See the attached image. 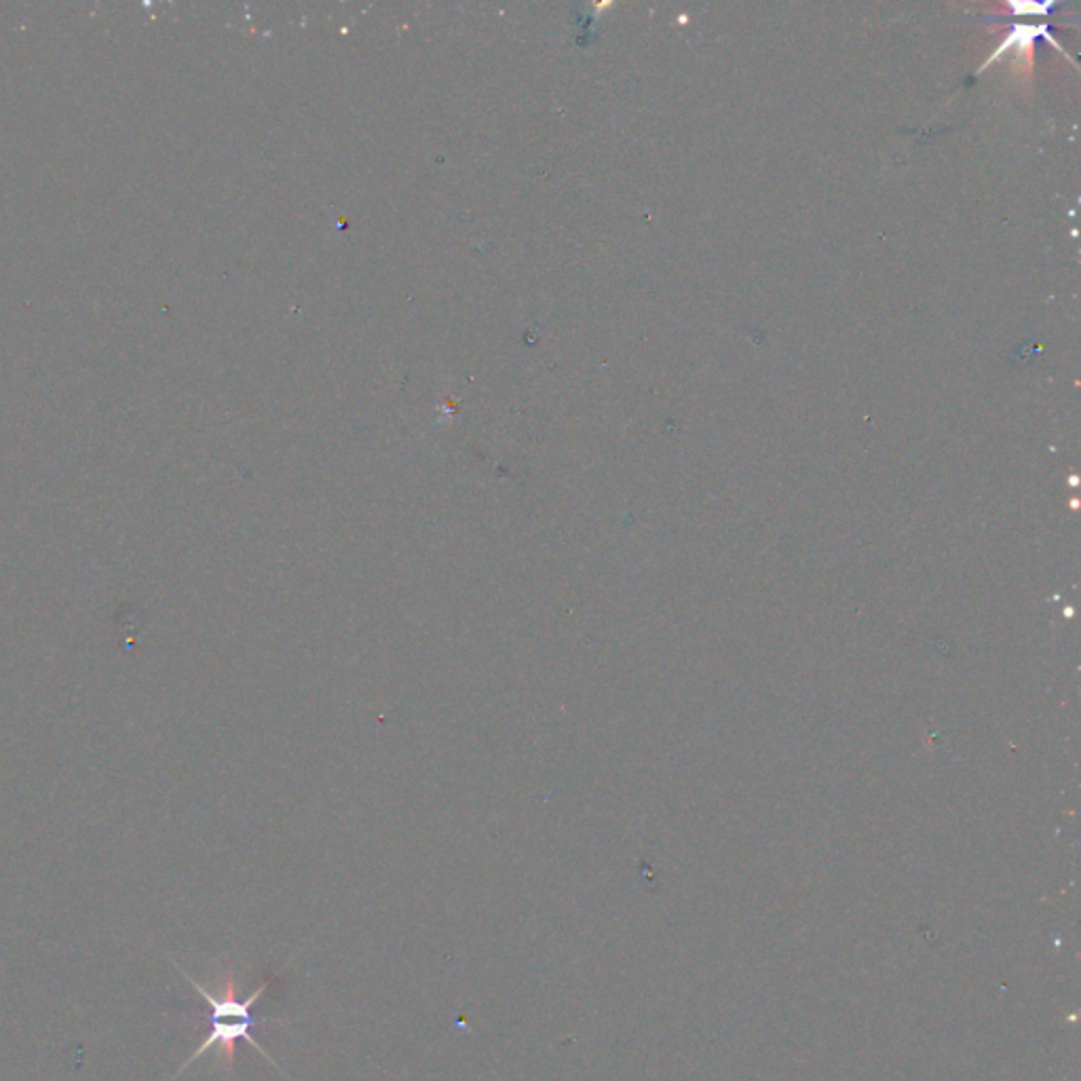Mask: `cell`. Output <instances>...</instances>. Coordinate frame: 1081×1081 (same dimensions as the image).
Listing matches in <instances>:
<instances>
[{"instance_id":"obj_1","label":"cell","mask_w":1081,"mask_h":1081,"mask_svg":"<svg viewBox=\"0 0 1081 1081\" xmlns=\"http://www.w3.org/2000/svg\"><path fill=\"white\" fill-rule=\"evenodd\" d=\"M184 979L189 980L203 997V1001L209 1006V1033L205 1037L202 1046L197 1047L191 1058L180 1067V1071L173 1076V1080L178 1076H182L197 1058H202L203 1054L211 1052V1049H218V1058L224 1062L227 1069H231V1065L235 1062V1047L239 1040H245L250 1046L254 1047L258 1054H263L270 1065L283 1073V1069L270 1058L269 1052L265 1047L260 1046L254 1035H252V1029L263 1024V1022H277L279 1018H269V1016H256L252 1012V1008L258 1004V999L265 995V991L269 988V982H263L252 995L247 997H239L236 995V984L233 974H229L224 984L218 988V993H211L209 988H205L203 984H199L197 980L191 979L182 968H178ZM281 1022V1020H279ZM286 1076V1073H283ZM288 1078V1076H286Z\"/></svg>"}]
</instances>
